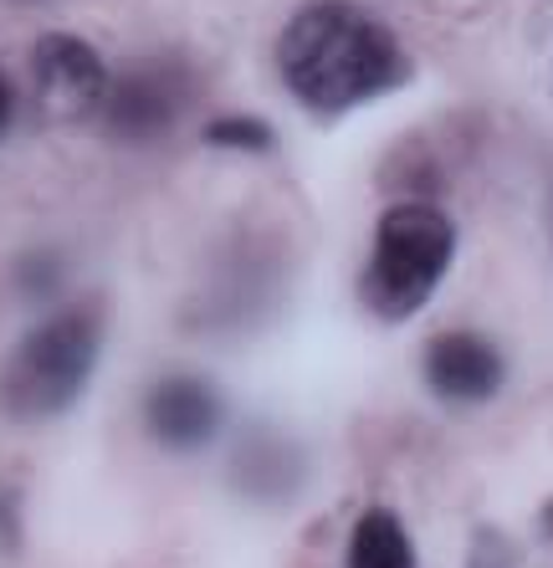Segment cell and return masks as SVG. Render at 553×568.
<instances>
[{
  "mask_svg": "<svg viewBox=\"0 0 553 568\" xmlns=\"http://www.w3.org/2000/svg\"><path fill=\"white\" fill-rule=\"evenodd\" d=\"M184 108H190V78L184 67L164 62H139L129 67L123 78L108 82V98H103V129L113 139H129V144H149L159 139L164 129H174Z\"/></svg>",
  "mask_w": 553,
  "mask_h": 568,
  "instance_id": "5b68a950",
  "label": "cell"
},
{
  "mask_svg": "<svg viewBox=\"0 0 553 568\" xmlns=\"http://www.w3.org/2000/svg\"><path fill=\"white\" fill-rule=\"evenodd\" d=\"M98 344H103V328L88 303H72L47 323H37L0 364V410L16 420L62 415L92 379Z\"/></svg>",
  "mask_w": 553,
  "mask_h": 568,
  "instance_id": "7a4b0ae2",
  "label": "cell"
},
{
  "mask_svg": "<svg viewBox=\"0 0 553 568\" xmlns=\"http://www.w3.org/2000/svg\"><path fill=\"white\" fill-rule=\"evenodd\" d=\"M31 82H37V103L57 123H82L103 113L108 98V67L82 37L72 31H47L31 52Z\"/></svg>",
  "mask_w": 553,
  "mask_h": 568,
  "instance_id": "277c9868",
  "label": "cell"
},
{
  "mask_svg": "<svg viewBox=\"0 0 553 568\" xmlns=\"http://www.w3.org/2000/svg\"><path fill=\"white\" fill-rule=\"evenodd\" d=\"M543 528H549V538H553V503L543 507Z\"/></svg>",
  "mask_w": 553,
  "mask_h": 568,
  "instance_id": "7c38bea8",
  "label": "cell"
},
{
  "mask_svg": "<svg viewBox=\"0 0 553 568\" xmlns=\"http://www.w3.org/2000/svg\"><path fill=\"white\" fill-rule=\"evenodd\" d=\"M502 354L482 338V333H441L425 348V384L446 405H482L502 389Z\"/></svg>",
  "mask_w": 553,
  "mask_h": 568,
  "instance_id": "8992f818",
  "label": "cell"
},
{
  "mask_svg": "<svg viewBox=\"0 0 553 568\" xmlns=\"http://www.w3.org/2000/svg\"><path fill=\"white\" fill-rule=\"evenodd\" d=\"M144 420L159 446L170 450H200L221 430V395L195 374H170L149 389Z\"/></svg>",
  "mask_w": 553,
  "mask_h": 568,
  "instance_id": "52a82bcc",
  "label": "cell"
},
{
  "mask_svg": "<svg viewBox=\"0 0 553 568\" xmlns=\"http://www.w3.org/2000/svg\"><path fill=\"white\" fill-rule=\"evenodd\" d=\"M11 108H16V98H11V78L0 72V133H6V123H11Z\"/></svg>",
  "mask_w": 553,
  "mask_h": 568,
  "instance_id": "8fae6325",
  "label": "cell"
},
{
  "mask_svg": "<svg viewBox=\"0 0 553 568\" xmlns=\"http://www.w3.org/2000/svg\"><path fill=\"white\" fill-rule=\"evenodd\" d=\"M276 72L303 108L333 119L405 78V52L380 16L354 0H313L276 37Z\"/></svg>",
  "mask_w": 553,
  "mask_h": 568,
  "instance_id": "6da1fadb",
  "label": "cell"
},
{
  "mask_svg": "<svg viewBox=\"0 0 553 568\" xmlns=\"http://www.w3.org/2000/svg\"><path fill=\"white\" fill-rule=\"evenodd\" d=\"M205 144L215 149H247V154H257V149L272 144V133H267L262 119H221L205 129Z\"/></svg>",
  "mask_w": 553,
  "mask_h": 568,
  "instance_id": "9c48e42d",
  "label": "cell"
},
{
  "mask_svg": "<svg viewBox=\"0 0 553 568\" xmlns=\"http://www.w3.org/2000/svg\"><path fill=\"white\" fill-rule=\"evenodd\" d=\"M349 568H415L410 532L390 507H369L349 538Z\"/></svg>",
  "mask_w": 553,
  "mask_h": 568,
  "instance_id": "ba28073f",
  "label": "cell"
},
{
  "mask_svg": "<svg viewBox=\"0 0 553 568\" xmlns=\"http://www.w3.org/2000/svg\"><path fill=\"white\" fill-rule=\"evenodd\" d=\"M451 252H456V231L435 205L405 200L390 205L374 231V256L364 272V303L380 317L400 323V317L421 313L431 303L435 282L446 277Z\"/></svg>",
  "mask_w": 553,
  "mask_h": 568,
  "instance_id": "3957f363",
  "label": "cell"
},
{
  "mask_svg": "<svg viewBox=\"0 0 553 568\" xmlns=\"http://www.w3.org/2000/svg\"><path fill=\"white\" fill-rule=\"evenodd\" d=\"M16 538V507H11V497L0 491V542H11Z\"/></svg>",
  "mask_w": 553,
  "mask_h": 568,
  "instance_id": "30bf717a",
  "label": "cell"
}]
</instances>
